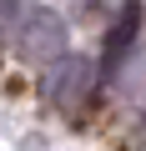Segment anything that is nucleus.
I'll return each mask as SVG.
<instances>
[{
	"mask_svg": "<svg viewBox=\"0 0 146 151\" xmlns=\"http://www.w3.org/2000/svg\"><path fill=\"white\" fill-rule=\"evenodd\" d=\"M20 50L35 55V60L60 55V50H65V20H60L55 10H45V5H30V15H25V25H20Z\"/></svg>",
	"mask_w": 146,
	"mask_h": 151,
	"instance_id": "1",
	"label": "nucleus"
},
{
	"mask_svg": "<svg viewBox=\"0 0 146 151\" xmlns=\"http://www.w3.org/2000/svg\"><path fill=\"white\" fill-rule=\"evenodd\" d=\"M15 5H20V0H0V15H10V10H15Z\"/></svg>",
	"mask_w": 146,
	"mask_h": 151,
	"instance_id": "4",
	"label": "nucleus"
},
{
	"mask_svg": "<svg viewBox=\"0 0 146 151\" xmlns=\"http://www.w3.org/2000/svg\"><path fill=\"white\" fill-rule=\"evenodd\" d=\"M86 86H91V65H86V60H76V55L60 60V65L50 70V96H55L65 111H70V106H81Z\"/></svg>",
	"mask_w": 146,
	"mask_h": 151,
	"instance_id": "2",
	"label": "nucleus"
},
{
	"mask_svg": "<svg viewBox=\"0 0 146 151\" xmlns=\"http://www.w3.org/2000/svg\"><path fill=\"white\" fill-rule=\"evenodd\" d=\"M136 30H141V10H136V5H126V10L116 15V30L106 35V76H111V70H116V65L131 55V40H136Z\"/></svg>",
	"mask_w": 146,
	"mask_h": 151,
	"instance_id": "3",
	"label": "nucleus"
}]
</instances>
